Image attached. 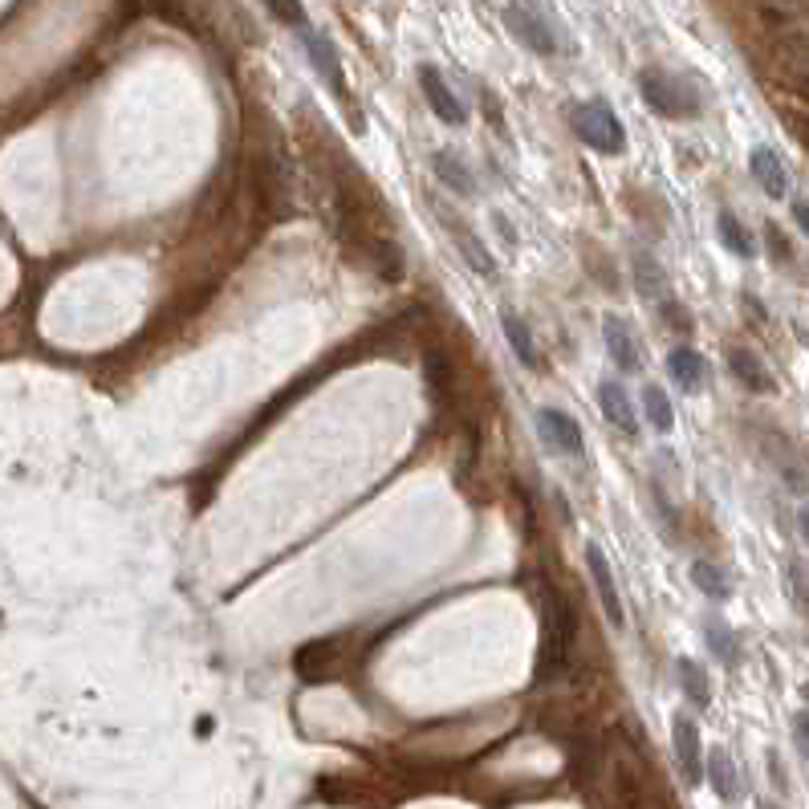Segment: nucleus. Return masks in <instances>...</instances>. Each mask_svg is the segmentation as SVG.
Listing matches in <instances>:
<instances>
[{"mask_svg":"<svg viewBox=\"0 0 809 809\" xmlns=\"http://www.w3.org/2000/svg\"><path fill=\"white\" fill-rule=\"evenodd\" d=\"M639 90H643L647 106L663 118H696L700 114V94L680 77L663 74V70H643L639 74Z\"/></svg>","mask_w":809,"mask_h":809,"instance_id":"1","label":"nucleus"},{"mask_svg":"<svg viewBox=\"0 0 809 809\" xmlns=\"http://www.w3.org/2000/svg\"><path fill=\"white\" fill-rule=\"evenodd\" d=\"M574 130H578V139L586 147H595L602 155H622L627 151V130H622L619 114L610 111L607 102H582V106H574Z\"/></svg>","mask_w":809,"mask_h":809,"instance_id":"2","label":"nucleus"},{"mask_svg":"<svg viewBox=\"0 0 809 809\" xmlns=\"http://www.w3.org/2000/svg\"><path fill=\"white\" fill-rule=\"evenodd\" d=\"M574 631H578V619H574L569 602L566 598H549L542 610V668L545 671L566 663Z\"/></svg>","mask_w":809,"mask_h":809,"instance_id":"3","label":"nucleus"},{"mask_svg":"<svg viewBox=\"0 0 809 809\" xmlns=\"http://www.w3.org/2000/svg\"><path fill=\"white\" fill-rule=\"evenodd\" d=\"M671 753H675V765H680L683 781L692 785V789L704 785V745H700L696 721H687V716L671 721Z\"/></svg>","mask_w":809,"mask_h":809,"instance_id":"4","label":"nucleus"},{"mask_svg":"<svg viewBox=\"0 0 809 809\" xmlns=\"http://www.w3.org/2000/svg\"><path fill=\"white\" fill-rule=\"evenodd\" d=\"M302 45H305V53H309V65L317 70V77H322V82L342 98V106H346V102H350V90H346V77H342V57H338V50H334V41H329L326 33H317V29L305 25Z\"/></svg>","mask_w":809,"mask_h":809,"instance_id":"5","label":"nucleus"},{"mask_svg":"<svg viewBox=\"0 0 809 809\" xmlns=\"http://www.w3.org/2000/svg\"><path fill=\"white\" fill-rule=\"evenodd\" d=\"M505 25L513 29V38H517L521 45H529L533 53H542V57L557 53L554 29L545 25L542 13H537V9H529L525 0H513V4H508V9H505Z\"/></svg>","mask_w":809,"mask_h":809,"instance_id":"6","label":"nucleus"},{"mask_svg":"<svg viewBox=\"0 0 809 809\" xmlns=\"http://www.w3.org/2000/svg\"><path fill=\"white\" fill-rule=\"evenodd\" d=\"M586 566H590V578H595V590H598V602L607 610L610 627H619L627 622V610H622V595H619V582H614V569H610L607 554H602V545H586Z\"/></svg>","mask_w":809,"mask_h":809,"instance_id":"7","label":"nucleus"},{"mask_svg":"<svg viewBox=\"0 0 809 809\" xmlns=\"http://www.w3.org/2000/svg\"><path fill=\"white\" fill-rule=\"evenodd\" d=\"M537 431H542V440L561 455H582L586 452V440H582V428H578V419L566 416V411H557V407H542L537 411Z\"/></svg>","mask_w":809,"mask_h":809,"instance_id":"8","label":"nucleus"},{"mask_svg":"<svg viewBox=\"0 0 809 809\" xmlns=\"http://www.w3.org/2000/svg\"><path fill=\"white\" fill-rule=\"evenodd\" d=\"M419 86H423V98L435 114H440L448 127H464L469 123V111H464V102L455 98L452 86L443 82V74L435 65H419Z\"/></svg>","mask_w":809,"mask_h":809,"instance_id":"9","label":"nucleus"},{"mask_svg":"<svg viewBox=\"0 0 809 809\" xmlns=\"http://www.w3.org/2000/svg\"><path fill=\"white\" fill-rule=\"evenodd\" d=\"M602 338H607V350H610V358L619 363V370L634 375V370L643 367V350H639V342H634L631 326H627L619 314L602 317Z\"/></svg>","mask_w":809,"mask_h":809,"instance_id":"10","label":"nucleus"},{"mask_svg":"<svg viewBox=\"0 0 809 809\" xmlns=\"http://www.w3.org/2000/svg\"><path fill=\"white\" fill-rule=\"evenodd\" d=\"M748 171H753V179H757L760 191H765L769 200H785L789 176H785L781 155L773 151V147H753V155H748Z\"/></svg>","mask_w":809,"mask_h":809,"instance_id":"11","label":"nucleus"},{"mask_svg":"<svg viewBox=\"0 0 809 809\" xmlns=\"http://www.w3.org/2000/svg\"><path fill=\"white\" fill-rule=\"evenodd\" d=\"M598 411H602L610 428H619L622 435H639V419H634L631 395L622 391L619 382H602V387H598Z\"/></svg>","mask_w":809,"mask_h":809,"instance_id":"12","label":"nucleus"},{"mask_svg":"<svg viewBox=\"0 0 809 809\" xmlns=\"http://www.w3.org/2000/svg\"><path fill=\"white\" fill-rule=\"evenodd\" d=\"M728 370L736 375L740 387H748L753 395H769L773 391V375L760 367V358L753 350H728Z\"/></svg>","mask_w":809,"mask_h":809,"instance_id":"13","label":"nucleus"},{"mask_svg":"<svg viewBox=\"0 0 809 809\" xmlns=\"http://www.w3.org/2000/svg\"><path fill=\"white\" fill-rule=\"evenodd\" d=\"M668 375L680 382L683 391H700L704 379H708V367H704V358H700L696 350L680 346V350H671L668 355Z\"/></svg>","mask_w":809,"mask_h":809,"instance_id":"14","label":"nucleus"},{"mask_svg":"<svg viewBox=\"0 0 809 809\" xmlns=\"http://www.w3.org/2000/svg\"><path fill=\"white\" fill-rule=\"evenodd\" d=\"M704 777L712 781V789H716L721 801H736V794H740V777H736L733 760H728L724 748H712L708 753V760H704Z\"/></svg>","mask_w":809,"mask_h":809,"instance_id":"15","label":"nucleus"},{"mask_svg":"<svg viewBox=\"0 0 809 809\" xmlns=\"http://www.w3.org/2000/svg\"><path fill=\"white\" fill-rule=\"evenodd\" d=\"M716 228H721V241L724 249L733 256H740V261H748V256H757V244H753V237H748V228L740 224V216L728 212V208H721V216H716Z\"/></svg>","mask_w":809,"mask_h":809,"instance_id":"16","label":"nucleus"},{"mask_svg":"<svg viewBox=\"0 0 809 809\" xmlns=\"http://www.w3.org/2000/svg\"><path fill=\"white\" fill-rule=\"evenodd\" d=\"M435 176L443 179V188H452L455 196H472L476 191V179H472V171L464 167V159L460 155H452V151H440L435 159Z\"/></svg>","mask_w":809,"mask_h":809,"instance_id":"17","label":"nucleus"},{"mask_svg":"<svg viewBox=\"0 0 809 809\" xmlns=\"http://www.w3.org/2000/svg\"><path fill=\"white\" fill-rule=\"evenodd\" d=\"M692 586H696L700 595L716 598V602H724V598L733 595V582H728V574H724L716 561H692Z\"/></svg>","mask_w":809,"mask_h":809,"instance_id":"18","label":"nucleus"},{"mask_svg":"<svg viewBox=\"0 0 809 809\" xmlns=\"http://www.w3.org/2000/svg\"><path fill=\"white\" fill-rule=\"evenodd\" d=\"M501 329H505V338H508V346H513V355L521 358V367H529V370H537V350H533V338H529V326L521 322L517 314H501Z\"/></svg>","mask_w":809,"mask_h":809,"instance_id":"19","label":"nucleus"},{"mask_svg":"<svg viewBox=\"0 0 809 809\" xmlns=\"http://www.w3.org/2000/svg\"><path fill=\"white\" fill-rule=\"evenodd\" d=\"M675 671H680L683 696L692 700V704H696V708H708V704H712L708 675H704V668H700L696 659H680V663H675Z\"/></svg>","mask_w":809,"mask_h":809,"instance_id":"20","label":"nucleus"},{"mask_svg":"<svg viewBox=\"0 0 809 809\" xmlns=\"http://www.w3.org/2000/svg\"><path fill=\"white\" fill-rule=\"evenodd\" d=\"M643 407H647V419H651V428L659 431V435H668L671 428H675V411H671V399L663 387H647L643 391Z\"/></svg>","mask_w":809,"mask_h":809,"instance_id":"21","label":"nucleus"},{"mask_svg":"<svg viewBox=\"0 0 809 809\" xmlns=\"http://www.w3.org/2000/svg\"><path fill=\"white\" fill-rule=\"evenodd\" d=\"M704 643L712 647V655L721 659L724 668H736V659H740V647H736V634L724 627V622H708L704 627Z\"/></svg>","mask_w":809,"mask_h":809,"instance_id":"22","label":"nucleus"},{"mask_svg":"<svg viewBox=\"0 0 809 809\" xmlns=\"http://www.w3.org/2000/svg\"><path fill=\"white\" fill-rule=\"evenodd\" d=\"M634 281H639V290L643 293H651V302H663V297H668L663 269H659L651 256H634Z\"/></svg>","mask_w":809,"mask_h":809,"instance_id":"23","label":"nucleus"},{"mask_svg":"<svg viewBox=\"0 0 809 809\" xmlns=\"http://www.w3.org/2000/svg\"><path fill=\"white\" fill-rule=\"evenodd\" d=\"M455 244H460V249H464V256H469V265L476 269V273H484V277H493V256L484 253L481 244H472V241H469V232H464V228H460V232H455Z\"/></svg>","mask_w":809,"mask_h":809,"instance_id":"24","label":"nucleus"},{"mask_svg":"<svg viewBox=\"0 0 809 809\" xmlns=\"http://www.w3.org/2000/svg\"><path fill=\"white\" fill-rule=\"evenodd\" d=\"M269 13L277 17L281 25H293V29H305V9L302 0H265Z\"/></svg>","mask_w":809,"mask_h":809,"instance_id":"25","label":"nucleus"},{"mask_svg":"<svg viewBox=\"0 0 809 809\" xmlns=\"http://www.w3.org/2000/svg\"><path fill=\"white\" fill-rule=\"evenodd\" d=\"M789 578H794V595H797V602H801V610L809 614V578L801 574V569H789Z\"/></svg>","mask_w":809,"mask_h":809,"instance_id":"26","label":"nucleus"},{"mask_svg":"<svg viewBox=\"0 0 809 809\" xmlns=\"http://www.w3.org/2000/svg\"><path fill=\"white\" fill-rule=\"evenodd\" d=\"M794 736H797V745H801V753L809 757V712H797L794 716Z\"/></svg>","mask_w":809,"mask_h":809,"instance_id":"27","label":"nucleus"},{"mask_svg":"<svg viewBox=\"0 0 809 809\" xmlns=\"http://www.w3.org/2000/svg\"><path fill=\"white\" fill-rule=\"evenodd\" d=\"M794 220H797V228L806 232V241H809V200H794Z\"/></svg>","mask_w":809,"mask_h":809,"instance_id":"28","label":"nucleus"},{"mask_svg":"<svg viewBox=\"0 0 809 809\" xmlns=\"http://www.w3.org/2000/svg\"><path fill=\"white\" fill-rule=\"evenodd\" d=\"M765 232H769V249H773V253H777V256H781V261H789V244H785L781 241V232H777V228H765Z\"/></svg>","mask_w":809,"mask_h":809,"instance_id":"29","label":"nucleus"},{"mask_svg":"<svg viewBox=\"0 0 809 809\" xmlns=\"http://www.w3.org/2000/svg\"><path fill=\"white\" fill-rule=\"evenodd\" d=\"M797 525H801V537H806V545H809V505L797 513Z\"/></svg>","mask_w":809,"mask_h":809,"instance_id":"30","label":"nucleus"}]
</instances>
